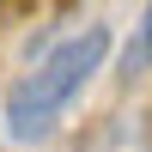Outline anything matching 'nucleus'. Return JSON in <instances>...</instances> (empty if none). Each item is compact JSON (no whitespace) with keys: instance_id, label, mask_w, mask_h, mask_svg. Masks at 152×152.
I'll list each match as a JSON object with an SVG mask.
<instances>
[{"instance_id":"f03ea898","label":"nucleus","mask_w":152,"mask_h":152,"mask_svg":"<svg viewBox=\"0 0 152 152\" xmlns=\"http://www.w3.org/2000/svg\"><path fill=\"white\" fill-rule=\"evenodd\" d=\"M152 67V6L134 18V31H128V43H122V79H140V73Z\"/></svg>"},{"instance_id":"f257e3e1","label":"nucleus","mask_w":152,"mask_h":152,"mask_svg":"<svg viewBox=\"0 0 152 152\" xmlns=\"http://www.w3.org/2000/svg\"><path fill=\"white\" fill-rule=\"evenodd\" d=\"M104 61H110V24L104 18L55 37L49 49H37V55L24 61V73L6 85V110H0L6 140H18V146L49 140V134L61 128V116L79 104V91L97 79Z\"/></svg>"}]
</instances>
